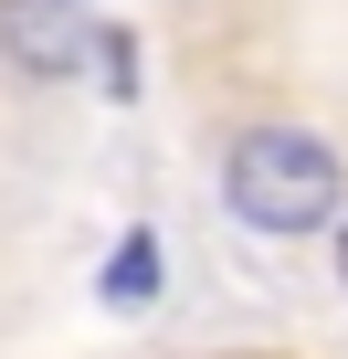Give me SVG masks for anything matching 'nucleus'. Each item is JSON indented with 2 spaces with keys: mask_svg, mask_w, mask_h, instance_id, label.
<instances>
[{
  "mask_svg": "<svg viewBox=\"0 0 348 359\" xmlns=\"http://www.w3.org/2000/svg\"><path fill=\"white\" fill-rule=\"evenodd\" d=\"M348 201V169L316 127H243L232 158H222V212L264 243H295V233H327Z\"/></svg>",
  "mask_w": 348,
  "mask_h": 359,
  "instance_id": "f257e3e1",
  "label": "nucleus"
},
{
  "mask_svg": "<svg viewBox=\"0 0 348 359\" xmlns=\"http://www.w3.org/2000/svg\"><path fill=\"white\" fill-rule=\"evenodd\" d=\"M95 53V0H0V64L32 74V85H64L85 74Z\"/></svg>",
  "mask_w": 348,
  "mask_h": 359,
  "instance_id": "f03ea898",
  "label": "nucleus"
},
{
  "mask_svg": "<svg viewBox=\"0 0 348 359\" xmlns=\"http://www.w3.org/2000/svg\"><path fill=\"white\" fill-rule=\"evenodd\" d=\"M148 285H158V243H148V233H127V243H116V264H106V306H148Z\"/></svg>",
  "mask_w": 348,
  "mask_h": 359,
  "instance_id": "7ed1b4c3",
  "label": "nucleus"
},
{
  "mask_svg": "<svg viewBox=\"0 0 348 359\" xmlns=\"http://www.w3.org/2000/svg\"><path fill=\"white\" fill-rule=\"evenodd\" d=\"M337 285H348V222H337Z\"/></svg>",
  "mask_w": 348,
  "mask_h": 359,
  "instance_id": "20e7f679",
  "label": "nucleus"
}]
</instances>
